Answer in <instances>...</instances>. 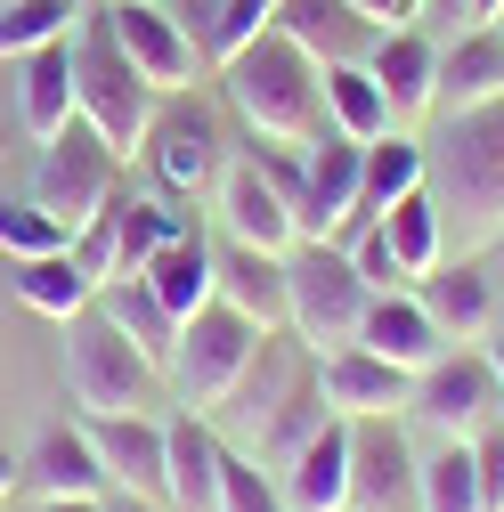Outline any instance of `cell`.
<instances>
[{"label":"cell","mask_w":504,"mask_h":512,"mask_svg":"<svg viewBox=\"0 0 504 512\" xmlns=\"http://www.w3.org/2000/svg\"><path fill=\"white\" fill-rule=\"evenodd\" d=\"M90 447H98V464L114 488H131L147 504H171V472H163V423L139 407V415H82Z\"/></svg>","instance_id":"16"},{"label":"cell","mask_w":504,"mask_h":512,"mask_svg":"<svg viewBox=\"0 0 504 512\" xmlns=\"http://www.w3.org/2000/svg\"><path fill=\"white\" fill-rule=\"evenodd\" d=\"M326 131H342V139H358V147H374L383 131H399L383 82H374L366 66H326Z\"/></svg>","instance_id":"29"},{"label":"cell","mask_w":504,"mask_h":512,"mask_svg":"<svg viewBox=\"0 0 504 512\" xmlns=\"http://www.w3.org/2000/svg\"><path fill=\"white\" fill-rule=\"evenodd\" d=\"M122 187H131V155H114L82 114H74L66 131L41 147V163H33V204L66 228V244H74V228H82L90 212H106V204L122 196Z\"/></svg>","instance_id":"7"},{"label":"cell","mask_w":504,"mask_h":512,"mask_svg":"<svg viewBox=\"0 0 504 512\" xmlns=\"http://www.w3.org/2000/svg\"><path fill=\"white\" fill-rule=\"evenodd\" d=\"M212 204H220V236H236V244H261V252H293V244H301V220H293V204H285V187L252 163V155H228Z\"/></svg>","instance_id":"12"},{"label":"cell","mask_w":504,"mask_h":512,"mask_svg":"<svg viewBox=\"0 0 504 512\" xmlns=\"http://www.w3.org/2000/svg\"><path fill=\"white\" fill-rule=\"evenodd\" d=\"M252 350H261V326H252L244 309H228L220 293L179 326V350H171V366H163V382L196 407V415H212V407H228V391L244 382V366H252Z\"/></svg>","instance_id":"8"},{"label":"cell","mask_w":504,"mask_h":512,"mask_svg":"<svg viewBox=\"0 0 504 512\" xmlns=\"http://www.w3.org/2000/svg\"><path fill=\"white\" fill-rule=\"evenodd\" d=\"M139 163L155 171V196L171 204H204L220 196V171H228V131H220V114L196 98V90H171L147 122V139H139Z\"/></svg>","instance_id":"5"},{"label":"cell","mask_w":504,"mask_h":512,"mask_svg":"<svg viewBox=\"0 0 504 512\" xmlns=\"http://www.w3.org/2000/svg\"><path fill=\"white\" fill-rule=\"evenodd\" d=\"M423 33H439V41L464 33V0H423Z\"/></svg>","instance_id":"42"},{"label":"cell","mask_w":504,"mask_h":512,"mask_svg":"<svg viewBox=\"0 0 504 512\" xmlns=\"http://www.w3.org/2000/svg\"><path fill=\"white\" fill-rule=\"evenodd\" d=\"M17 301L33 309V317H82L90 301H98V285L82 277V261L74 252H33V261H17Z\"/></svg>","instance_id":"30"},{"label":"cell","mask_w":504,"mask_h":512,"mask_svg":"<svg viewBox=\"0 0 504 512\" xmlns=\"http://www.w3.org/2000/svg\"><path fill=\"white\" fill-rule=\"evenodd\" d=\"M82 0H0V66L49 49V41H74Z\"/></svg>","instance_id":"32"},{"label":"cell","mask_w":504,"mask_h":512,"mask_svg":"<svg viewBox=\"0 0 504 512\" xmlns=\"http://www.w3.org/2000/svg\"><path fill=\"white\" fill-rule=\"evenodd\" d=\"M496 399H504V382L488 374V358L464 350V342H448V350L415 374L407 415H423L431 431H448V439H472L480 423H496Z\"/></svg>","instance_id":"9"},{"label":"cell","mask_w":504,"mask_h":512,"mask_svg":"<svg viewBox=\"0 0 504 512\" xmlns=\"http://www.w3.org/2000/svg\"><path fill=\"white\" fill-rule=\"evenodd\" d=\"M155 9H163L187 41H196V57L212 66V49H220V0H155Z\"/></svg>","instance_id":"39"},{"label":"cell","mask_w":504,"mask_h":512,"mask_svg":"<svg viewBox=\"0 0 504 512\" xmlns=\"http://www.w3.org/2000/svg\"><path fill=\"white\" fill-rule=\"evenodd\" d=\"M147 285L163 293V309L187 326V317H196V309L212 301V236H204L196 220H187V228H179V236L155 252V261H147Z\"/></svg>","instance_id":"28"},{"label":"cell","mask_w":504,"mask_h":512,"mask_svg":"<svg viewBox=\"0 0 504 512\" xmlns=\"http://www.w3.org/2000/svg\"><path fill=\"white\" fill-rule=\"evenodd\" d=\"M358 342L374 350V358H391V366H407V374H423L439 350V326H431V309L415 301V293H374L366 301V326H358Z\"/></svg>","instance_id":"26"},{"label":"cell","mask_w":504,"mask_h":512,"mask_svg":"<svg viewBox=\"0 0 504 512\" xmlns=\"http://www.w3.org/2000/svg\"><path fill=\"white\" fill-rule=\"evenodd\" d=\"M431 204H439V228H448L456 252H488L504 236V98L496 106H464L448 114V131L431 147Z\"/></svg>","instance_id":"1"},{"label":"cell","mask_w":504,"mask_h":512,"mask_svg":"<svg viewBox=\"0 0 504 512\" xmlns=\"http://www.w3.org/2000/svg\"><path fill=\"white\" fill-rule=\"evenodd\" d=\"M277 25V0H220V49H212V66H228L236 49H252Z\"/></svg>","instance_id":"38"},{"label":"cell","mask_w":504,"mask_h":512,"mask_svg":"<svg viewBox=\"0 0 504 512\" xmlns=\"http://www.w3.org/2000/svg\"><path fill=\"white\" fill-rule=\"evenodd\" d=\"M17 122L33 147H49L74 122V41H49V49L17 57Z\"/></svg>","instance_id":"22"},{"label":"cell","mask_w":504,"mask_h":512,"mask_svg":"<svg viewBox=\"0 0 504 512\" xmlns=\"http://www.w3.org/2000/svg\"><path fill=\"white\" fill-rule=\"evenodd\" d=\"M0 252H9V261H33V252H66V228H57L33 196H25V204H0Z\"/></svg>","instance_id":"37"},{"label":"cell","mask_w":504,"mask_h":512,"mask_svg":"<svg viewBox=\"0 0 504 512\" xmlns=\"http://www.w3.org/2000/svg\"><path fill=\"white\" fill-rule=\"evenodd\" d=\"M17 488H33L41 504L49 496H106L114 488L106 464H98V447H90V431H82V415L74 423H49L33 439V456H17Z\"/></svg>","instance_id":"19"},{"label":"cell","mask_w":504,"mask_h":512,"mask_svg":"<svg viewBox=\"0 0 504 512\" xmlns=\"http://www.w3.org/2000/svg\"><path fill=\"white\" fill-rule=\"evenodd\" d=\"M98 309L139 342V358H147L155 374L171 366V350H179V317L163 309V293H155L147 277H114V285H98Z\"/></svg>","instance_id":"27"},{"label":"cell","mask_w":504,"mask_h":512,"mask_svg":"<svg viewBox=\"0 0 504 512\" xmlns=\"http://www.w3.org/2000/svg\"><path fill=\"white\" fill-rule=\"evenodd\" d=\"M496 423H504V399H496Z\"/></svg>","instance_id":"48"},{"label":"cell","mask_w":504,"mask_h":512,"mask_svg":"<svg viewBox=\"0 0 504 512\" xmlns=\"http://www.w3.org/2000/svg\"><path fill=\"white\" fill-rule=\"evenodd\" d=\"M350 9H358L366 25H383V33H391V25H423V0H350Z\"/></svg>","instance_id":"41"},{"label":"cell","mask_w":504,"mask_h":512,"mask_svg":"<svg viewBox=\"0 0 504 512\" xmlns=\"http://www.w3.org/2000/svg\"><path fill=\"white\" fill-rule=\"evenodd\" d=\"M106 17H114V41L131 49V66L171 98V90H196L204 82V57H196V41H187L155 0H106Z\"/></svg>","instance_id":"15"},{"label":"cell","mask_w":504,"mask_h":512,"mask_svg":"<svg viewBox=\"0 0 504 512\" xmlns=\"http://www.w3.org/2000/svg\"><path fill=\"white\" fill-rule=\"evenodd\" d=\"M415 301L431 309L439 342H488L496 334V277L472 252H456V261H439L431 277H415Z\"/></svg>","instance_id":"17"},{"label":"cell","mask_w":504,"mask_h":512,"mask_svg":"<svg viewBox=\"0 0 504 512\" xmlns=\"http://www.w3.org/2000/svg\"><path fill=\"white\" fill-rule=\"evenodd\" d=\"M220 82H228L236 122H244L252 139H269V147H309V139L326 131V66L301 41H285L277 25L252 41V49H236L228 66H220Z\"/></svg>","instance_id":"2"},{"label":"cell","mask_w":504,"mask_h":512,"mask_svg":"<svg viewBox=\"0 0 504 512\" xmlns=\"http://www.w3.org/2000/svg\"><path fill=\"white\" fill-rule=\"evenodd\" d=\"M41 512H106V496H49Z\"/></svg>","instance_id":"44"},{"label":"cell","mask_w":504,"mask_h":512,"mask_svg":"<svg viewBox=\"0 0 504 512\" xmlns=\"http://www.w3.org/2000/svg\"><path fill=\"white\" fill-rule=\"evenodd\" d=\"M277 33L301 41L318 66H366V49L383 25H366L350 0H277Z\"/></svg>","instance_id":"21"},{"label":"cell","mask_w":504,"mask_h":512,"mask_svg":"<svg viewBox=\"0 0 504 512\" xmlns=\"http://www.w3.org/2000/svg\"><path fill=\"white\" fill-rule=\"evenodd\" d=\"M155 106H163V90L131 66V49L114 41L106 0H90V9L74 17V114L90 122V131H98L114 155H139Z\"/></svg>","instance_id":"3"},{"label":"cell","mask_w":504,"mask_h":512,"mask_svg":"<svg viewBox=\"0 0 504 512\" xmlns=\"http://www.w3.org/2000/svg\"><path fill=\"white\" fill-rule=\"evenodd\" d=\"M155 382L163 374L139 358V342L122 334L98 301L82 317H66V391H74L82 415H139Z\"/></svg>","instance_id":"6"},{"label":"cell","mask_w":504,"mask_h":512,"mask_svg":"<svg viewBox=\"0 0 504 512\" xmlns=\"http://www.w3.org/2000/svg\"><path fill=\"white\" fill-rule=\"evenodd\" d=\"M277 488H285V512H350V423L334 415V423L277 472Z\"/></svg>","instance_id":"23"},{"label":"cell","mask_w":504,"mask_h":512,"mask_svg":"<svg viewBox=\"0 0 504 512\" xmlns=\"http://www.w3.org/2000/svg\"><path fill=\"white\" fill-rule=\"evenodd\" d=\"M383 236H391V252H399L407 277H431L439 261H448V228H439L431 187H415V196H399V204L383 212Z\"/></svg>","instance_id":"31"},{"label":"cell","mask_w":504,"mask_h":512,"mask_svg":"<svg viewBox=\"0 0 504 512\" xmlns=\"http://www.w3.org/2000/svg\"><path fill=\"white\" fill-rule=\"evenodd\" d=\"M423 456L407 447L399 415L350 423V512H423Z\"/></svg>","instance_id":"10"},{"label":"cell","mask_w":504,"mask_h":512,"mask_svg":"<svg viewBox=\"0 0 504 512\" xmlns=\"http://www.w3.org/2000/svg\"><path fill=\"white\" fill-rule=\"evenodd\" d=\"M212 293H220L228 309H244L261 334H285V252L212 236Z\"/></svg>","instance_id":"18"},{"label":"cell","mask_w":504,"mask_h":512,"mask_svg":"<svg viewBox=\"0 0 504 512\" xmlns=\"http://www.w3.org/2000/svg\"><path fill=\"white\" fill-rule=\"evenodd\" d=\"M163 472H171V512H220V439L196 407L163 423Z\"/></svg>","instance_id":"24"},{"label":"cell","mask_w":504,"mask_h":512,"mask_svg":"<svg viewBox=\"0 0 504 512\" xmlns=\"http://www.w3.org/2000/svg\"><path fill=\"white\" fill-rule=\"evenodd\" d=\"M415 472H423V512H488V504H480L472 439H448V447H439V456H423Z\"/></svg>","instance_id":"33"},{"label":"cell","mask_w":504,"mask_h":512,"mask_svg":"<svg viewBox=\"0 0 504 512\" xmlns=\"http://www.w3.org/2000/svg\"><path fill=\"white\" fill-rule=\"evenodd\" d=\"M366 301H374V285L350 269V252H342L334 236L285 252V334H301L318 358L342 350V342H358Z\"/></svg>","instance_id":"4"},{"label":"cell","mask_w":504,"mask_h":512,"mask_svg":"<svg viewBox=\"0 0 504 512\" xmlns=\"http://www.w3.org/2000/svg\"><path fill=\"white\" fill-rule=\"evenodd\" d=\"M220 512H285V488H277V472H261L252 456L220 447Z\"/></svg>","instance_id":"35"},{"label":"cell","mask_w":504,"mask_h":512,"mask_svg":"<svg viewBox=\"0 0 504 512\" xmlns=\"http://www.w3.org/2000/svg\"><path fill=\"white\" fill-rule=\"evenodd\" d=\"M17 488V456H9V447H0V496H9Z\"/></svg>","instance_id":"47"},{"label":"cell","mask_w":504,"mask_h":512,"mask_svg":"<svg viewBox=\"0 0 504 512\" xmlns=\"http://www.w3.org/2000/svg\"><path fill=\"white\" fill-rule=\"evenodd\" d=\"M366 74L383 82L399 131H407V122H423V114H439V33H423V25H391V33H374Z\"/></svg>","instance_id":"14"},{"label":"cell","mask_w":504,"mask_h":512,"mask_svg":"<svg viewBox=\"0 0 504 512\" xmlns=\"http://www.w3.org/2000/svg\"><path fill=\"white\" fill-rule=\"evenodd\" d=\"M504 17V0H464V25H496Z\"/></svg>","instance_id":"45"},{"label":"cell","mask_w":504,"mask_h":512,"mask_svg":"<svg viewBox=\"0 0 504 512\" xmlns=\"http://www.w3.org/2000/svg\"><path fill=\"white\" fill-rule=\"evenodd\" d=\"M472 464H480V504L504 512V423H480L472 431Z\"/></svg>","instance_id":"40"},{"label":"cell","mask_w":504,"mask_h":512,"mask_svg":"<svg viewBox=\"0 0 504 512\" xmlns=\"http://www.w3.org/2000/svg\"><path fill=\"white\" fill-rule=\"evenodd\" d=\"M480 358H488V374H496V382H504V326H496V334H488V342H480Z\"/></svg>","instance_id":"46"},{"label":"cell","mask_w":504,"mask_h":512,"mask_svg":"<svg viewBox=\"0 0 504 512\" xmlns=\"http://www.w3.org/2000/svg\"><path fill=\"white\" fill-rule=\"evenodd\" d=\"M496 252H504V236H496Z\"/></svg>","instance_id":"50"},{"label":"cell","mask_w":504,"mask_h":512,"mask_svg":"<svg viewBox=\"0 0 504 512\" xmlns=\"http://www.w3.org/2000/svg\"><path fill=\"white\" fill-rule=\"evenodd\" d=\"M496 33H504V17H496Z\"/></svg>","instance_id":"49"},{"label":"cell","mask_w":504,"mask_h":512,"mask_svg":"<svg viewBox=\"0 0 504 512\" xmlns=\"http://www.w3.org/2000/svg\"><path fill=\"white\" fill-rule=\"evenodd\" d=\"M504 98V33L496 25H464L439 41V114L464 106H496Z\"/></svg>","instance_id":"20"},{"label":"cell","mask_w":504,"mask_h":512,"mask_svg":"<svg viewBox=\"0 0 504 512\" xmlns=\"http://www.w3.org/2000/svg\"><path fill=\"white\" fill-rule=\"evenodd\" d=\"M106 512H171V504H147V496H131V488H106Z\"/></svg>","instance_id":"43"},{"label":"cell","mask_w":504,"mask_h":512,"mask_svg":"<svg viewBox=\"0 0 504 512\" xmlns=\"http://www.w3.org/2000/svg\"><path fill=\"white\" fill-rule=\"evenodd\" d=\"M318 391H326V407H334L342 423H366V415H407L415 374L391 366V358H374L366 342H342V350L318 358Z\"/></svg>","instance_id":"13"},{"label":"cell","mask_w":504,"mask_h":512,"mask_svg":"<svg viewBox=\"0 0 504 512\" xmlns=\"http://www.w3.org/2000/svg\"><path fill=\"white\" fill-rule=\"evenodd\" d=\"M358 171H366V147L342 131H318L301 147V244L342 236V220L358 212Z\"/></svg>","instance_id":"11"},{"label":"cell","mask_w":504,"mask_h":512,"mask_svg":"<svg viewBox=\"0 0 504 512\" xmlns=\"http://www.w3.org/2000/svg\"><path fill=\"white\" fill-rule=\"evenodd\" d=\"M423 171H431L423 139H407V131H383V139L366 147V171H358V212L342 220V236H350V228H374V220H383L399 196H415V187H423Z\"/></svg>","instance_id":"25"},{"label":"cell","mask_w":504,"mask_h":512,"mask_svg":"<svg viewBox=\"0 0 504 512\" xmlns=\"http://www.w3.org/2000/svg\"><path fill=\"white\" fill-rule=\"evenodd\" d=\"M122 196H131V187H122ZM122 196H114L106 212H90V220L74 228V244H66L90 285H114V277H122Z\"/></svg>","instance_id":"34"},{"label":"cell","mask_w":504,"mask_h":512,"mask_svg":"<svg viewBox=\"0 0 504 512\" xmlns=\"http://www.w3.org/2000/svg\"><path fill=\"white\" fill-rule=\"evenodd\" d=\"M342 252H350V269L374 285V293H415V277L399 269V252H391V236H383V220L374 228H350V236H334Z\"/></svg>","instance_id":"36"}]
</instances>
